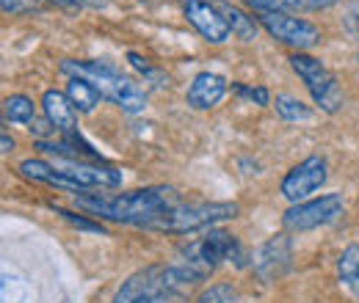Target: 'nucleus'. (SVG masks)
Listing matches in <instances>:
<instances>
[{"label":"nucleus","mask_w":359,"mask_h":303,"mask_svg":"<svg viewBox=\"0 0 359 303\" xmlns=\"http://www.w3.org/2000/svg\"><path fill=\"white\" fill-rule=\"evenodd\" d=\"M75 204L102 220L135 223L149 229L158 218L180 204V193L166 185H152L128 193H75Z\"/></svg>","instance_id":"1"},{"label":"nucleus","mask_w":359,"mask_h":303,"mask_svg":"<svg viewBox=\"0 0 359 303\" xmlns=\"http://www.w3.org/2000/svg\"><path fill=\"white\" fill-rule=\"evenodd\" d=\"M20 174L25 179H34V182H45L53 188H61V190H75V193H83V190H102V188H116L122 185L125 174L114 166H105V163H83V160H75V157H58L55 163H47L39 157H28L20 163Z\"/></svg>","instance_id":"2"},{"label":"nucleus","mask_w":359,"mask_h":303,"mask_svg":"<svg viewBox=\"0 0 359 303\" xmlns=\"http://www.w3.org/2000/svg\"><path fill=\"white\" fill-rule=\"evenodd\" d=\"M191 287L194 281L177 262L149 265L128 276L111 303H182L188 298Z\"/></svg>","instance_id":"3"},{"label":"nucleus","mask_w":359,"mask_h":303,"mask_svg":"<svg viewBox=\"0 0 359 303\" xmlns=\"http://www.w3.org/2000/svg\"><path fill=\"white\" fill-rule=\"evenodd\" d=\"M61 72L69 78L89 80L91 86L102 94V99L114 102L125 113H141L147 108V94L108 61H72L69 58L61 64Z\"/></svg>","instance_id":"4"},{"label":"nucleus","mask_w":359,"mask_h":303,"mask_svg":"<svg viewBox=\"0 0 359 303\" xmlns=\"http://www.w3.org/2000/svg\"><path fill=\"white\" fill-rule=\"evenodd\" d=\"M246 254H243V246L235 234H229L224 229H210L205 232L202 237H196L194 243H188L180 254L177 265L188 273V279L194 284L205 281L219 265L224 262H235V265H243Z\"/></svg>","instance_id":"5"},{"label":"nucleus","mask_w":359,"mask_h":303,"mask_svg":"<svg viewBox=\"0 0 359 303\" xmlns=\"http://www.w3.org/2000/svg\"><path fill=\"white\" fill-rule=\"evenodd\" d=\"M235 202H180L166 216H161L149 229L158 232H172V234H185L196 229H213L216 223L229 220L238 216Z\"/></svg>","instance_id":"6"},{"label":"nucleus","mask_w":359,"mask_h":303,"mask_svg":"<svg viewBox=\"0 0 359 303\" xmlns=\"http://www.w3.org/2000/svg\"><path fill=\"white\" fill-rule=\"evenodd\" d=\"M290 66L304 80L313 102L323 113H337L343 108V88H340L337 78L329 72V66L323 61H318L310 52H293L290 55Z\"/></svg>","instance_id":"7"},{"label":"nucleus","mask_w":359,"mask_h":303,"mask_svg":"<svg viewBox=\"0 0 359 303\" xmlns=\"http://www.w3.org/2000/svg\"><path fill=\"white\" fill-rule=\"evenodd\" d=\"M343 210H346V202L340 193H323L320 199H307V202L293 204L282 216V226L285 232H310V229L337 220L343 216Z\"/></svg>","instance_id":"8"},{"label":"nucleus","mask_w":359,"mask_h":303,"mask_svg":"<svg viewBox=\"0 0 359 303\" xmlns=\"http://www.w3.org/2000/svg\"><path fill=\"white\" fill-rule=\"evenodd\" d=\"M257 20L276 42L293 47L296 52H304V50H310L320 42L318 25H313L310 20L293 17L287 11H266V14H257Z\"/></svg>","instance_id":"9"},{"label":"nucleus","mask_w":359,"mask_h":303,"mask_svg":"<svg viewBox=\"0 0 359 303\" xmlns=\"http://www.w3.org/2000/svg\"><path fill=\"white\" fill-rule=\"evenodd\" d=\"M329 179V163L326 157L320 155H310L304 157L302 163H296L290 171L285 174L279 190L282 196L290 202V204H299V202H307L315 190H320Z\"/></svg>","instance_id":"10"},{"label":"nucleus","mask_w":359,"mask_h":303,"mask_svg":"<svg viewBox=\"0 0 359 303\" xmlns=\"http://www.w3.org/2000/svg\"><path fill=\"white\" fill-rule=\"evenodd\" d=\"M182 11H185V20L202 34L205 42L224 44L226 39H232V28L226 25L224 14L216 8V3H208V0H185Z\"/></svg>","instance_id":"11"},{"label":"nucleus","mask_w":359,"mask_h":303,"mask_svg":"<svg viewBox=\"0 0 359 303\" xmlns=\"http://www.w3.org/2000/svg\"><path fill=\"white\" fill-rule=\"evenodd\" d=\"M290 257H293L290 237L287 234H276V237H271L269 243H263L257 248V254L252 257V267L263 281H273L287 270Z\"/></svg>","instance_id":"12"},{"label":"nucleus","mask_w":359,"mask_h":303,"mask_svg":"<svg viewBox=\"0 0 359 303\" xmlns=\"http://www.w3.org/2000/svg\"><path fill=\"white\" fill-rule=\"evenodd\" d=\"M42 111H45L47 125L61 135H75L78 132V108L69 102L67 91L47 88L42 97Z\"/></svg>","instance_id":"13"},{"label":"nucleus","mask_w":359,"mask_h":303,"mask_svg":"<svg viewBox=\"0 0 359 303\" xmlns=\"http://www.w3.org/2000/svg\"><path fill=\"white\" fill-rule=\"evenodd\" d=\"M224 94H226V80L222 75H216V72H199V75H194L191 86L185 91V99L196 111H210V108H216L224 99Z\"/></svg>","instance_id":"14"},{"label":"nucleus","mask_w":359,"mask_h":303,"mask_svg":"<svg viewBox=\"0 0 359 303\" xmlns=\"http://www.w3.org/2000/svg\"><path fill=\"white\" fill-rule=\"evenodd\" d=\"M216 8L224 14L226 25L232 28V36H238V39H243V42H252V39L257 36V25H255V20H252L246 11H241L238 6H232V3H226V0H216Z\"/></svg>","instance_id":"15"},{"label":"nucleus","mask_w":359,"mask_h":303,"mask_svg":"<svg viewBox=\"0 0 359 303\" xmlns=\"http://www.w3.org/2000/svg\"><path fill=\"white\" fill-rule=\"evenodd\" d=\"M67 97L78 108V113H91L100 105V99H102V94L91 86L89 80H83V78H69L67 80Z\"/></svg>","instance_id":"16"},{"label":"nucleus","mask_w":359,"mask_h":303,"mask_svg":"<svg viewBox=\"0 0 359 303\" xmlns=\"http://www.w3.org/2000/svg\"><path fill=\"white\" fill-rule=\"evenodd\" d=\"M36 116V105L25 94H11L3 99V119L14 125H31Z\"/></svg>","instance_id":"17"},{"label":"nucleus","mask_w":359,"mask_h":303,"mask_svg":"<svg viewBox=\"0 0 359 303\" xmlns=\"http://www.w3.org/2000/svg\"><path fill=\"white\" fill-rule=\"evenodd\" d=\"M337 273H340V281H343L354 295H359V243L348 246V248L340 254V260H337Z\"/></svg>","instance_id":"18"},{"label":"nucleus","mask_w":359,"mask_h":303,"mask_svg":"<svg viewBox=\"0 0 359 303\" xmlns=\"http://www.w3.org/2000/svg\"><path fill=\"white\" fill-rule=\"evenodd\" d=\"M273 108H276V113H279L285 122H310V119H313L310 105H304V102H302L299 97H293V94H276Z\"/></svg>","instance_id":"19"},{"label":"nucleus","mask_w":359,"mask_h":303,"mask_svg":"<svg viewBox=\"0 0 359 303\" xmlns=\"http://www.w3.org/2000/svg\"><path fill=\"white\" fill-rule=\"evenodd\" d=\"M128 61H130V66H133L135 72L144 75L149 83H155V86H166V83H169V78H163V72H158V69L149 64V58H144L141 52L130 50V52H128Z\"/></svg>","instance_id":"20"},{"label":"nucleus","mask_w":359,"mask_h":303,"mask_svg":"<svg viewBox=\"0 0 359 303\" xmlns=\"http://www.w3.org/2000/svg\"><path fill=\"white\" fill-rule=\"evenodd\" d=\"M232 301H235L232 284H213V287H208V290L199 295L196 303H232Z\"/></svg>","instance_id":"21"},{"label":"nucleus","mask_w":359,"mask_h":303,"mask_svg":"<svg viewBox=\"0 0 359 303\" xmlns=\"http://www.w3.org/2000/svg\"><path fill=\"white\" fill-rule=\"evenodd\" d=\"M246 6H252L257 14H266V11H290L296 8L293 0H243Z\"/></svg>","instance_id":"22"},{"label":"nucleus","mask_w":359,"mask_h":303,"mask_svg":"<svg viewBox=\"0 0 359 303\" xmlns=\"http://www.w3.org/2000/svg\"><path fill=\"white\" fill-rule=\"evenodd\" d=\"M235 91H238L241 97H249V99L257 102V105H269L271 102L269 91H266L263 86H235Z\"/></svg>","instance_id":"23"},{"label":"nucleus","mask_w":359,"mask_h":303,"mask_svg":"<svg viewBox=\"0 0 359 303\" xmlns=\"http://www.w3.org/2000/svg\"><path fill=\"white\" fill-rule=\"evenodd\" d=\"M0 6H3L6 14H25V11L36 8L39 0H0Z\"/></svg>","instance_id":"24"},{"label":"nucleus","mask_w":359,"mask_h":303,"mask_svg":"<svg viewBox=\"0 0 359 303\" xmlns=\"http://www.w3.org/2000/svg\"><path fill=\"white\" fill-rule=\"evenodd\" d=\"M55 213H58V216H64L67 220H69V223H75V226L86 229V232H100V234L105 232V229H102V223H91V220H86V218H78L75 213H69V210H61V207H55Z\"/></svg>","instance_id":"25"},{"label":"nucleus","mask_w":359,"mask_h":303,"mask_svg":"<svg viewBox=\"0 0 359 303\" xmlns=\"http://www.w3.org/2000/svg\"><path fill=\"white\" fill-rule=\"evenodd\" d=\"M69 6H83V8H108V0H67Z\"/></svg>","instance_id":"26"},{"label":"nucleus","mask_w":359,"mask_h":303,"mask_svg":"<svg viewBox=\"0 0 359 303\" xmlns=\"http://www.w3.org/2000/svg\"><path fill=\"white\" fill-rule=\"evenodd\" d=\"M337 0H302V6H307V8H329Z\"/></svg>","instance_id":"27"},{"label":"nucleus","mask_w":359,"mask_h":303,"mask_svg":"<svg viewBox=\"0 0 359 303\" xmlns=\"http://www.w3.org/2000/svg\"><path fill=\"white\" fill-rule=\"evenodd\" d=\"M11 149H14V141L8 138V132L3 130V152H11Z\"/></svg>","instance_id":"28"},{"label":"nucleus","mask_w":359,"mask_h":303,"mask_svg":"<svg viewBox=\"0 0 359 303\" xmlns=\"http://www.w3.org/2000/svg\"><path fill=\"white\" fill-rule=\"evenodd\" d=\"M357 11H359V6H357Z\"/></svg>","instance_id":"29"}]
</instances>
